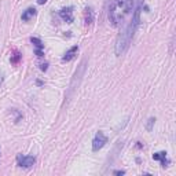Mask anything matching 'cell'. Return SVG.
Returning <instances> with one entry per match:
<instances>
[{
  "mask_svg": "<svg viewBox=\"0 0 176 176\" xmlns=\"http://www.w3.org/2000/svg\"><path fill=\"white\" fill-rule=\"evenodd\" d=\"M84 21H86V25H92L94 22V11L91 7H87L86 8V13H84Z\"/></svg>",
  "mask_w": 176,
  "mask_h": 176,
  "instance_id": "30bf717a",
  "label": "cell"
},
{
  "mask_svg": "<svg viewBox=\"0 0 176 176\" xmlns=\"http://www.w3.org/2000/svg\"><path fill=\"white\" fill-rule=\"evenodd\" d=\"M142 4H143V0H139L138 3V7H136L135 13H133V17H132V21L127 25V28L123 30V32L118 35L117 40H116V47H114V51H116V55L117 56H121L127 50H128L129 44L132 41V37H133V33L136 32L139 26V22H140V11H142Z\"/></svg>",
  "mask_w": 176,
  "mask_h": 176,
  "instance_id": "6da1fadb",
  "label": "cell"
},
{
  "mask_svg": "<svg viewBox=\"0 0 176 176\" xmlns=\"http://www.w3.org/2000/svg\"><path fill=\"white\" fill-rule=\"evenodd\" d=\"M39 4H44V3H47V0H37Z\"/></svg>",
  "mask_w": 176,
  "mask_h": 176,
  "instance_id": "e0dca14e",
  "label": "cell"
},
{
  "mask_svg": "<svg viewBox=\"0 0 176 176\" xmlns=\"http://www.w3.org/2000/svg\"><path fill=\"white\" fill-rule=\"evenodd\" d=\"M113 174H114V175H124V174H125V171H114Z\"/></svg>",
  "mask_w": 176,
  "mask_h": 176,
  "instance_id": "2e32d148",
  "label": "cell"
},
{
  "mask_svg": "<svg viewBox=\"0 0 176 176\" xmlns=\"http://www.w3.org/2000/svg\"><path fill=\"white\" fill-rule=\"evenodd\" d=\"M86 67H87V59H83V61L80 62V65L77 66V70L75 72V75H73V77H72V81H70V84H69V91H67V95H66L67 99H69L70 96L75 94V91L80 87V83H81V80H83V76H84V73H86Z\"/></svg>",
  "mask_w": 176,
  "mask_h": 176,
  "instance_id": "3957f363",
  "label": "cell"
},
{
  "mask_svg": "<svg viewBox=\"0 0 176 176\" xmlns=\"http://www.w3.org/2000/svg\"><path fill=\"white\" fill-rule=\"evenodd\" d=\"M35 52H36V55H37L39 58H43V56H44L43 50H35Z\"/></svg>",
  "mask_w": 176,
  "mask_h": 176,
  "instance_id": "5bb4252c",
  "label": "cell"
},
{
  "mask_svg": "<svg viewBox=\"0 0 176 176\" xmlns=\"http://www.w3.org/2000/svg\"><path fill=\"white\" fill-rule=\"evenodd\" d=\"M2 83H3V78H2V76H0V86H2Z\"/></svg>",
  "mask_w": 176,
  "mask_h": 176,
  "instance_id": "d6986e66",
  "label": "cell"
},
{
  "mask_svg": "<svg viewBox=\"0 0 176 176\" xmlns=\"http://www.w3.org/2000/svg\"><path fill=\"white\" fill-rule=\"evenodd\" d=\"M133 8V0H113L109 8V21L113 26H118Z\"/></svg>",
  "mask_w": 176,
  "mask_h": 176,
  "instance_id": "7a4b0ae2",
  "label": "cell"
},
{
  "mask_svg": "<svg viewBox=\"0 0 176 176\" xmlns=\"http://www.w3.org/2000/svg\"><path fill=\"white\" fill-rule=\"evenodd\" d=\"M59 17L63 19L67 24H72L73 22V7H65L59 11Z\"/></svg>",
  "mask_w": 176,
  "mask_h": 176,
  "instance_id": "8992f818",
  "label": "cell"
},
{
  "mask_svg": "<svg viewBox=\"0 0 176 176\" xmlns=\"http://www.w3.org/2000/svg\"><path fill=\"white\" fill-rule=\"evenodd\" d=\"M36 84H37V86H43V81H41V80H37V81H36Z\"/></svg>",
  "mask_w": 176,
  "mask_h": 176,
  "instance_id": "ac0fdd59",
  "label": "cell"
},
{
  "mask_svg": "<svg viewBox=\"0 0 176 176\" xmlns=\"http://www.w3.org/2000/svg\"><path fill=\"white\" fill-rule=\"evenodd\" d=\"M154 123H155V118H154V117L149 118V121H147V124H146V129H147V131H151V129H153V125H154Z\"/></svg>",
  "mask_w": 176,
  "mask_h": 176,
  "instance_id": "4fadbf2b",
  "label": "cell"
},
{
  "mask_svg": "<svg viewBox=\"0 0 176 176\" xmlns=\"http://www.w3.org/2000/svg\"><path fill=\"white\" fill-rule=\"evenodd\" d=\"M77 52H78V47H77V45H75V47H72L66 54H65L63 56H62V61H63V62L72 61V59L75 58L76 55H77Z\"/></svg>",
  "mask_w": 176,
  "mask_h": 176,
  "instance_id": "ba28073f",
  "label": "cell"
},
{
  "mask_svg": "<svg viewBox=\"0 0 176 176\" xmlns=\"http://www.w3.org/2000/svg\"><path fill=\"white\" fill-rule=\"evenodd\" d=\"M30 43L35 45L36 50H43V48H44L43 41H41L40 39H37V37H30Z\"/></svg>",
  "mask_w": 176,
  "mask_h": 176,
  "instance_id": "8fae6325",
  "label": "cell"
},
{
  "mask_svg": "<svg viewBox=\"0 0 176 176\" xmlns=\"http://www.w3.org/2000/svg\"><path fill=\"white\" fill-rule=\"evenodd\" d=\"M10 61H11V63H13V65H17L19 61H21V54H19L18 51H15V52H14L13 55H11Z\"/></svg>",
  "mask_w": 176,
  "mask_h": 176,
  "instance_id": "7c38bea8",
  "label": "cell"
},
{
  "mask_svg": "<svg viewBox=\"0 0 176 176\" xmlns=\"http://www.w3.org/2000/svg\"><path fill=\"white\" fill-rule=\"evenodd\" d=\"M40 69L43 70V72H45V70L48 69V63H41V65H40Z\"/></svg>",
  "mask_w": 176,
  "mask_h": 176,
  "instance_id": "9a60e30c",
  "label": "cell"
},
{
  "mask_svg": "<svg viewBox=\"0 0 176 176\" xmlns=\"http://www.w3.org/2000/svg\"><path fill=\"white\" fill-rule=\"evenodd\" d=\"M17 163H18L19 168H24V169H29L35 165L36 163V158L33 155H22L18 154L17 155Z\"/></svg>",
  "mask_w": 176,
  "mask_h": 176,
  "instance_id": "277c9868",
  "label": "cell"
},
{
  "mask_svg": "<svg viewBox=\"0 0 176 176\" xmlns=\"http://www.w3.org/2000/svg\"><path fill=\"white\" fill-rule=\"evenodd\" d=\"M153 160L154 161H160L161 165L165 168V166L169 165V160H166V153L165 151H158L153 154Z\"/></svg>",
  "mask_w": 176,
  "mask_h": 176,
  "instance_id": "52a82bcc",
  "label": "cell"
},
{
  "mask_svg": "<svg viewBox=\"0 0 176 176\" xmlns=\"http://www.w3.org/2000/svg\"><path fill=\"white\" fill-rule=\"evenodd\" d=\"M35 15H36V8L29 7L26 11H24V13H22V17H21V18H22V21L28 22L30 18H33V17H35Z\"/></svg>",
  "mask_w": 176,
  "mask_h": 176,
  "instance_id": "9c48e42d",
  "label": "cell"
},
{
  "mask_svg": "<svg viewBox=\"0 0 176 176\" xmlns=\"http://www.w3.org/2000/svg\"><path fill=\"white\" fill-rule=\"evenodd\" d=\"M106 143H107V136L102 131L96 132L95 138H94V140H92V151H99Z\"/></svg>",
  "mask_w": 176,
  "mask_h": 176,
  "instance_id": "5b68a950",
  "label": "cell"
}]
</instances>
